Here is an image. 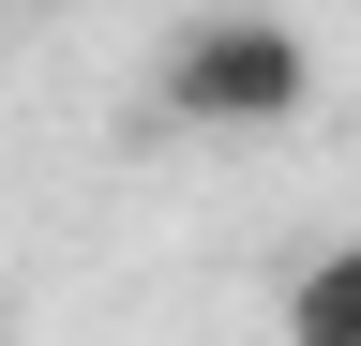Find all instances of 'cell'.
Returning <instances> with one entry per match:
<instances>
[{
	"mask_svg": "<svg viewBox=\"0 0 361 346\" xmlns=\"http://www.w3.org/2000/svg\"><path fill=\"white\" fill-rule=\"evenodd\" d=\"M166 121H196V136H271V121H301L316 106V46L286 16H196V30H166Z\"/></svg>",
	"mask_w": 361,
	"mask_h": 346,
	"instance_id": "6da1fadb",
	"label": "cell"
},
{
	"mask_svg": "<svg viewBox=\"0 0 361 346\" xmlns=\"http://www.w3.org/2000/svg\"><path fill=\"white\" fill-rule=\"evenodd\" d=\"M286 346H361V226L286 271Z\"/></svg>",
	"mask_w": 361,
	"mask_h": 346,
	"instance_id": "7a4b0ae2",
	"label": "cell"
},
{
	"mask_svg": "<svg viewBox=\"0 0 361 346\" xmlns=\"http://www.w3.org/2000/svg\"><path fill=\"white\" fill-rule=\"evenodd\" d=\"M0 346H16V331H0Z\"/></svg>",
	"mask_w": 361,
	"mask_h": 346,
	"instance_id": "3957f363",
	"label": "cell"
}]
</instances>
